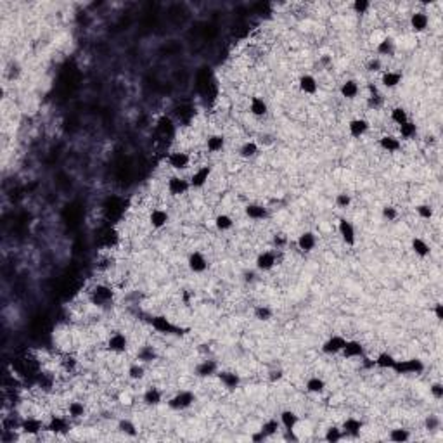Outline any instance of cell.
Returning a JSON list of instances; mask_svg holds the SVG:
<instances>
[{"instance_id": "50", "label": "cell", "mask_w": 443, "mask_h": 443, "mask_svg": "<svg viewBox=\"0 0 443 443\" xmlns=\"http://www.w3.org/2000/svg\"><path fill=\"white\" fill-rule=\"evenodd\" d=\"M334 203H336V206H338V208L345 209V208H348V206L351 204V196H350L348 192H339V194H336Z\"/></svg>"}, {"instance_id": "38", "label": "cell", "mask_w": 443, "mask_h": 443, "mask_svg": "<svg viewBox=\"0 0 443 443\" xmlns=\"http://www.w3.org/2000/svg\"><path fill=\"white\" fill-rule=\"evenodd\" d=\"M118 431L123 433L125 436H132V438H135L137 434H139L137 426L133 424V421H130V419H120V422H118Z\"/></svg>"}, {"instance_id": "21", "label": "cell", "mask_w": 443, "mask_h": 443, "mask_svg": "<svg viewBox=\"0 0 443 443\" xmlns=\"http://www.w3.org/2000/svg\"><path fill=\"white\" fill-rule=\"evenodd\" d=\"M168 222H170V215H168L166 209L156 208V209H152L151 215H149V224H151V227L156 229V231L166 227Z\"/></svg>"}, {"instance_id": "23", "label": "cell", "mask_w": 443, "mask_h": 443, "mask_svg": "<svg viewBox=\"0 0 443 443\" xmlns=\"http://www.w3.org/2000/svg\"><path fill=\"white\" fill-rule=\"evenodd\" d=\"M279 422H281V426L284 429H296L298 422H300V415L295 410H291V408H286L279 415Z\"/></svg>"}, {"instance_id": "11", "label": "cell", "mask_w": 443, "mask_h": 443, "mask_svg": "<svg viewBox=\"0 0 443 443\" xmlns=\"http://www.w3.org/2000/svg\"><path fill=\"white\" fill-rule=\"evenodd\" d=\"M296 246H298V250H300L301 253H312V251L315 250V246H317V236L312 231L301 232V234L298 236V239H296Z\"/></svg>"}, {"instance_id": "57", "label": "cell", "mask_w": 443, "mask_h": 443, "mask_svg": "<svg viewBox=\"0 0 443 443\" xmlns=\"http://www.w3.org/2000/svg\"><path fill=\"white\" fill-rule=\"evenodd\" d=\"M282 377H284V372H282L281 369L270 370V372H269V381H270V383H277V381H281Z\"/></svg>"}, {"instance_id": "9", "label": "cell", "mask_w": 443, "mask_h": 443, "mask_svg": "<svg viewBox=\"0 0 443 443\" xmlns=\"http://www.w3.org/2000/svg\"><path fill=\"white\" fill-rule=\"evenodd\" d=\"M187 267H189L190 272L194 274H203L206 269H208V260L201 251H192L187 258Z\"/></svg>"}, {"instance_id": "35", "label": "cell", "mask_w": 443, "mask_h": 443, "mask_svg": "<svg viewBox=\"0 0 443 443\" xmlns=\"http://www.w3.org/2000/svg\"><path fill=\"white\" fill-rule=\"evenodd\" d=\"M396 358L393 357L391 353H388V351H381L379 355H377L376 358H374V364H376V367L379 369H393V365H395Z\"/></svg>"}, {"instance_id": "1", "label": "cell", "mask_w": 443, "mask_h": 443, "mask_svg": "<svg viewBox=\"0 0 443 443\" xmlns=\"http://www.w3.org/2000/svg\"><path fill=\"white\" fill-rule=\"evenodd\" d=\"M393 372L398 374V376H417L424 370V362L421 358H407V360H398L396 358L395 365H393Z\"/></svg>"}, {"instance_id": "28", "label": "cell", "mask_w": 443, "mask_h": 443, "mask_svg": "<svg viewBox=\"0 0 443 443\" xmlns=\"http://www.w3.org/2000/svg\"><path fill=\"white\" fill-rule=\"evenodd\" d=\"M379 147L386 152H396L402 149V140L395 135H383L379 139Z\"/></svg>"}, {"instance_id": "52", "label": "cell", "mask_w": 443, "mask_h": 443, "mask_svg": "<svg viewBox=\"0 0 443 443\" xmlns=\"http://www.w3.org/2000/svg\"><path fill=\"white\" fill-rule=\"evenodd\" d=\"M365 70H367L369 73H379V71L383 70V63H381L379 57H372V59H369L367 64H365Z\"/></svg>"}, {"instance_id": "53", "label": "cell", "mask_w": 443, "mask_h": 443, "mask_svg": "<svg viewBox=\"0 0 443 443\" xmlns=\"http://www.w3.org/2000/svg\"><path fill=\"white\" fill-rule=\"evenodd\" d=\"M351 9L357 14H365L370 9V2L369 0H355V2L351 4Z\"/></svg>"}, {"instance_id": "43", "label": "cell", "mask_w": 443, "mask_h": 443, "mask_svg": "<svg viewBox=\"0 0 443 443\" xmlns=\"http://www.w3.org/2000/svg\"><path fill=\"white\" fill-rule=\"evenodd\" d=\"M389 118H391V121L395 125H403L405 121H408V114H407V109L402 108V106H396V108L391 109V113H389Z\"/></svg>"}, {"instance_id": "30", "label": "cell", "mask_w": 443, "mask_h": 443, "mask_svg": "<svg viewBox=\"0 0 443 443\" xmlns=\"http://www.w3.org/2000/svg\"><path fill=\"white\" fill-rule=\"evenodd\" d=\"M142 402L147 407H158L163 402V393L158 388H147L142 395Z\"/></svg>"}, {"instance_id": "2", "label": "cell", "mask_w": 443, "mask_h": 443, "mask_svg": "<svg viewBox=\"0 0 443 443\" xmlns=\"http://www.w3.org/2000/svg\"><path fill=\"white\" fill-rule=\"evenodd\" d=\"M196 402V395H194L192 391H187V389H182V391L175 393L173 396H171L170 400H168V407L171 408V410H185V408H189L192 403Z\"/></svg>"}, {"instance_id": "10", "label": "cell", "mask_w": 443, "mask_h": 443, "mask_svg": "<svg viewBox=\"0 0 443 443\" xmlns=\"http://www.w3.org/2000/svg\"><path fill=\"white\" fill-rule=\"evenodd\" d=\"M19 429L25 434H30V436H37L42 431L45 429V424L40 421L38 417H25L19 424Z\"/></svg>"}, {"instance_id": "3", "label": "cell", "mask_w": 443, "mask_h": 443, "mask_svg": "<svg viewBox=\"0 0 443 443\" xmlns=\"http://www.w3.org/2000/svg\"><path fill=\"white\" fill-rule=\"evenodd\" d=\"M338 232L341 236V241L346 244V246H355L357 243V232H355V227L350 220L341 218L338 222Z\"/></svg>"}, {"instance_id": "42", "label": "cell", "mask_w": 443, "mask_h": 443, "mask_svg": "<svg viewBox=\"0 0 443 443\" xmlns=\"http://www.w3.org/2000/svg\"><path fill=\"white\" fill-rule=\"evenodd\" d=\"M279 429H281V422H279L277 419H267V421L262 424V433L265 434L267 438L276 436V434L279 433Z\"/></svg>"}, {"instance_id": "36", "label": "cell", "mask_w": 443, "mask_h": 443, "mask_svg": "<svg viewBox=\"0 0 443 443\" xmlns=\"http://www.w3.org/2000/svg\"><path fill=\"white\" fill-rule=\"evenodd\" d=\"M398 133H400L398 139H403V140L414 139V137L417 135V125H415L414 121L408 120V121H405V123L398 127Z\"/></svg>"}, {"instance_id": "31", "label": "cell", "mask_w": 443, "mask_h": 443, "mask_svg": "<svg viewBox=\"0 0 443 443\" xmlns=\"http://www.w3.org/2000/svg\"><path fill=\"white\" fill-rule=\"evenodd\" d=\"M305 388H307V391L312 393V395H320V393L326 391V381H324L322 377H319V376H312V377H308V379H307Z\"/></svg>"}, {"instance_id": "40", "label": "cell", "mask_w": 443, "mask_h": 443, "mask_svg": "<svg viewBox=\"0 0 443 443\" xmlns=\"http://www.w3.org/2000/svg\"><path fill=\"white\" fill-rule=\"evenodd\" d=\"M388 438L393 443H405L410 440V431L405 429V427H395V429L389 431Z\"/></svg>"}, {"instance_id": "15", "label": "cell", "mask_w": 443, "mask_h": 443, "mask_svg": "<svg viewBox=\"0 0 443 443\" xmlns=\"http://www.w3.org/2000/svg\"><path fill=\"white\" fill-rule=\"evenodd\" d=\"M151 326L152 329L161 332V334H173V332L178 331L177 327L171 324V320L165 315H154L151 319Z\"/></svg>"}, {"instance_id": "24", "label": "cell", "mask_w": 443, "mask_h": 443, "mask_svg": "<svg viewBox=\"0 0 443 443\" xmlns=\"http://www.w3.org/2000/svg\"><path fill=\"white\" fill-rule=\"evenodd\" d=\"M244 213H246L248 218L251 220H265L269 218V209L265 208L263 204H258V203H250L244 208Z\"/></svg>"}, {"instance_id": "8", "label": "cell", "mask_w": 443, "mask_h": 443, "mask_svg": "<svg viewBox=\"0 0 443 443\" xmlns=\"http://www.w3.org/2000/svg\"><path fill=\"white\" fill-rule=\"evenodd\" d=\"M257 269L260 272H270L274 267L277 265V255L276 251H263L257 257V262H255Z\"/></svg>"}, {"instance_id": "20", "label": "cell", "mask_w": 443, "mask_h": 443, "mask_svg": "<svg viewBox=\"0 0 443 443\" xmlns=\"http://www.w3.org/2000/svg\"><path fill=\"white\" fill-rule=\"evenodd\" d=\"M341 355L345 358H362L365 355L364 345L360 341H355V339H346V345L343 348Z\"/></svg>"}, {"instance_id": "54", "label": "cell", "mask_w": 443, "mask_h": 443, "mask_svg": "<svg viewBox=\"0 0 443 443\" xmlns=\"http://www.w3.org/2000/svg\"><path fill=\"white\" fill-rule=\"evenodd\" d=\"M383 102H384V99L381 94H370L367 97V106L370 109H379L381 106H383Z\"/></svg>"}, {"instance_id": "33", "label": "cell", "mask_w": 443, "mask_h": 443, "mask_svg": "<svg viewBox=\"0 0 443 443\" xmlns=\"http://www.w3.org/2000/svg\"><path fill=\"white\" fill-rule=\"evenodd\" d=\"M206 147L209 152H220L225 147V135L222 133H213L206 139Z\"/></svg>"}, {"instance_id": "55", "label": "cell", "mask_w": 443, "mask_h": 443, "mask_svg": "<svg viewBox=\"0 0 443 443\" xmlns=\"http://www.w3.org/2000/svg\"><path fill=\"white\" fill-rule=\"evenodd\" d=\"M424 426H426V429H429V431H436V429H440L441 421L438 415H427L426 421H424Z\"/></svg>"}, {"instance_id": "56", "label": "cell", "mask_w": 443, "mask_h": 443, "mask_svg": "<svg viewBox=\"0 0 443 443\" xmlns=\"http://www.w3.org/2000/svg\"><path fill=\"white\" fill-rule=\"evenodd\" d=\"M429 393L433 395L434 400H441L443 398V384L441 383H433L429 386Z\"/></svg>"}, {"instance_id": "27", "label": "cell", "mask_w": 443, "mask_h": 443, "mask_svg": "<svg viewBox=\"0 0 443 443\" xmlns=\"http://www.w3.org/2000/svg\"><path fill=\"white\" fill-rule=\"evenodd\" d=\"M358 92H360V87H358V83L355 82V80H346V82H343L341 87H339L341 97L348 99V101H353L358 95Z\"/></svg>"}, {"instance_id": "44", "label": "cell", "mask_w": 443, "mask_h": 443, "mask_svg": "<svg viewBox=\"0 0 443 443\" xmlns=\"http://www.w3.org/2000/svg\"><path fill=\"white\" fill-rule=\"evenodd\" d=\"M343 429L339 426H329L326 429V434H324V440L327 443H338L343 440Z\"/></svg>"}, {"instance_id": "46", "label": "cell", "mask_w": 443, "mask_h": 443, "mask_svg": "<svg viewBox=\"0 0 443 443\" xmlns=\"http://www.w3.org/2000/svg\"><path fill=\"white\" fill-rule=\"evenodd\" d=\"M85 412L87 408L82 402H71L70 405H68V414H70L71 419H82L83 415H85Z\"/></svg>"}, {"instance_id": "37", "label": "cell", "mask_w": 443, "mask_h": 443, "mask_svg": "<svg viewBox=\"0 0 443 443\" xmlns=\"http://www.w3.org/2000/svg\"><path fill=\"white\" fill-rule=\"evenodd\" d=\"M215 227H216V231H220V232H227L234 227V220H232V216L227 215V213H220V215H216V218H215Z\"/></svg>"}, {"instance_id": "59", "label": "cell", "mask_w": 443, "mask_h": 443, "mask_svg": "<svg viewBox=\"0 0 443 443\" xmlns=\"http://www.w3.org/2000/svg\"><path fill=\"white\" fill-rule=\"evenodd\" d=\"M434 317H436V320H443V305L441 303L434 305Z\"/></svg>"}, {"instance_id": "12", "label": "cell", "mask_w": 443, "mask_h": 443, "mask_svg": "<svg viewBox=\"0 0 443 443\" xmlns=\"http://www.w3.org/2000/svg\"><path fill=\"white\" fill-rule=\"evenodd\" d=\"M408 25H410V30L414 33H422L427 30V26H429V16H427V13H424V11H417V13H414L410 16V19H408Z\"/></svg>"}, {"instance_id": "22", "label": "cell", "mask_w": 443, "mask_h": 443, "mask_svg": "<svg viewBox=\"0 0 443 443\" xmlns=\"http://www.w3.org/2000/svg\"><path fill=\"white\" fill-rule=\"evenodd\" d=\"M298 87L307 95H315L317 90H319V83H317L314 75H301L300 80H298Z\"/></svg>"}, {"instance_id": "17", "label": "cell", "mask_w": 443, "mask_h": 443, "mask_svg": "<svg viewBox=\"0 0 443 443\" xmlns=\"http://www.w3.org/2000/svg\"><path fill=\"white\" fill-rule=\"evenodd\" d=\"M370 128V123L365 118H353V120L348 123V133L353 139H360V137H364L365 133L369 132Z\"/></svg>"}, {"instance_id": "51", "label": "cell", "mask_w": 443, "mask_h": 443, "mask_svg": "<svg viewBox=\"0 0 443 443\" xmlns=\"http://www.w3.org/2000/svg\"><path fill=\"white\" fill-rule=\"evenodd\" d=\"M381 215H383L384 220L395 222L396 218H398V209H396L395 206H384V208L381 209Z\"/></svg>"}, {"instance_id": "39", "label": "cell", "mask_w": 443, "mask_h": 443, "mask_svg": "<svg viewBox=\"0 0 443 443\" xmlns=\"http://www.w3.org/2000/svg\"><path fill=\"white\" fill-rule=\"evenodd\" d=\"M253 315L258 322H269L274 317V310L270 307H267V305H258V307H255Z\"/></svg>"}, {"instance_id": "19", "label": "cell", "mask_w": 443, "mask_h": 443, "mask_svg": "<svg viewBox=\"0 0 443 443\" xmlns=\"http://www.w3.org/2000/svg\"><path fill=\"white\" fill-rule=\"evenodd\" d=\"M362 427H364V422H362L360 419H357V417H346L345 421H343V424H341L343 434L351 436V438L360 436Z\"/></svg>"}, {"instance_id": "6", "label": "cell", "mask_w": 443, "mask_h": 443, "mask_svg": "<svg viewBox=\"0 0 443 443\" xmlns=\"http://www.w3.org/2000/svg\"><path fill=\"white\" fill-rule=\"evenodd\" d=\"M345 345H346V338H345V336L334 334V336H331L327 341H324L322 353H326V355H338V353H341V351H343Z\"/></svg>"}, {"instance_id": "60", "label": "cell", "mask_w": 443, "mask_h": 443, "mask_svg": "<svg viewBox=\"0 0 443 443\" xmlns=\"http://www.w3.org/2000/svg\"><path fill=\"white\" fill-rule=\"evenodd\" d=\"M251 440H253L255 443H258V441H265V440H267V436L262 433V429H260L258 433H255L253 436H251Z\"/></svg>"}, {"instance_id": "47", "label": "cell", "mask_w": 443, "mask_h": 443, "mask_svg": "<svg viewBox=\"0 0 443 443\" xmlns=\"http://www.w3.org/2000/svg\"><path fill=\"white\" fill-rule=\"evenodd\" d=\"M146 376V367L142 364H132L128 367V377L132 381H140Z\"/></svg>"}, {"instance_id": "29", "label": "cell", "mask_w": 443, "mask_h": 443, "mask_svg": "<svg viewBox=\"0 0 443 443\" xmlns=\"http://www.w3.org/2000/svg\"><path fill=\"white\" fill-rule=\"evenodd\" d=\"M250 113L257 118L265 116V114L269 113V104H267L262 97L255 95V97H251V101H250Z\"/></svg>"}, {"instance_id": "48", "label": "cell", "mask_w": 443, "mask_h": 443, "mask_svg": "<svg viewBox=\"0 0 443 443\" xmlns=\"http://www.w3.org/2000/svg\"><path fill=\"white\" fill-rule=\"evenodd\" d=\"M415 211H417L419 218H422V220H431L434 215V209L431 204H417L415 206Z\"/></svg>"}, {"instance_id": "32", "label": "cell", "mask_w": 443, "mask_h": 443, "mask_svg": "<svg viewBox=\"0 0 443 443\" xmlns=\"http://www.w3.org/2000/svg\"><path fill=\"white\" fill-rule=\"evenodd\" d=\"M410 248H412V251H414L415 255H417L419 258H426V257H429V253H431V248H429V244L426 243L424 239H421V238H414L410 241Z\"/></svg>"}, {"instance_id": "7", "label": "cell", "mask_w": 443, "mask_h": 443, "mask_svg": "<svg viewBox=\"0 0 443 443\" xmlns=\"http://www.w3.org/2000/svg\"><path fill=\"white\" fill-rule=\"evenodd\" d=\"M211 171H213L211 166H208V165L199 166L192 175H190V178H189L190 187H192V189H201V187H204L206 184H208L209 177H211Z\"/></svg>"}, {"instance_id": "16", "label": "cell", "mask_w": 443, "mask_h": 443, "mask_svg": "<svg viewBox=\"0 0 443 443\" xmlns=\"http://www.w3.org/2000/svg\"><path fill=\"white\" fill-rule=\"evenodd\" d=\"M70 421H68L66 417H61V415H52L51 421L47 422V426H45V431H51V433L54 434H64L70 431Z\"/></svg>"}, {"instance_id": "18", "label": "cell", "mask_w": 443, "mask_h": 443, "mask_svg": "<svg viewBox=\"0 0 443 443\" xmlns=\"http://www.w3.org/2000/svg\"><path fill=\"white\" fill-rule=\"evenodd\" d=\"M216 377H218L220 383L224 384V386L227 388V389H231V391L238 389L239 384H241L239 374L232 372V370H218V372H216Z\"/></svg>"}, {"instance_id": "5", "label": "cell", "mask_w": 443, "mask_h": 443, "mask_svg": "<svg viewBox=\"0 0 443 443\" xmlns=\"http://www.w3.org/2000/svg\"><path fill=\"white\" fill-rule=\"evenodd\" d=\"M113 298H114L113 288H109V286H106V284L95 286V288L92 289V295H90V300H92L95 305L109 303V301H113Z\"/></svg>"}, {"instance_id": "25", "label": "cell", "mask_w": 443, "mask_h": 443, "mask_svg": "<svg viewBox=\"0 0 443 443\" xmlns=\"http://www.w3.org/2000/svg\"><path fill=\"white\" fill-rule=\"evenodd\" d=\"M402 78L403 75L400 73V71H384V73L381 75V85L389 90L396 89V87L402 83Z\"/></svg>"}, {"instance_id": "4", "label": "cell", "mask_w": 443, "mask_h": 443, "mask_svg": "<svg viewBox=\"0 0 443 443\" xmlns=\"http://www.w3.org/2000/svg\"><path fill=\"white\" fill-rule=\"evenodd\" d=\"M189 189H192V187H190V182L185 180V178L178 177V175L168 178V192L171 196H184L185 192H189Z\"/></svg>"}, {"instance_id": "13", "label": "cell", "mask_w": 443, "mask_h": 443, "mask_svg": "<svg viewBox=\"0 0 443 443\" xmlns=\"http://www.w3.org/2000/svg\"><path fill=\"white\" fill-rule=\"evenodd\" d=\"M108 350L113 353H123L128 350V338L123 332H114L108 339Z\"/></svg>"}, {"instance_id": "34", "label": "cell", "mask_w": 443, "mask_h": 443, "mask_svg": "<svg viewBox=\"0 0 443 443\" xmlns=\"http://www.w3.org/2000/svg\"><path fill=\"white\" fill-rule=\"evenodd\" d=\"M258 152H260V147H258V144L255 142V140H246V142H244L243 146L239 147V156L243 159L255 158Z\"/></svg>"}, {"instance_id": "45", "label": "cell", "mask_w": 443, "mask_h": 443, "mask_svg": "<svg viewBox=\"0 0 443 443\" xmlns=\"http://www.w3.org/2000/svg\"><path fill=\"white\" fill-rule=\"evenodd\" d=\"M137 358H139L140 362H152L158 358V351H156L154 346H142V348L139 350V353H137Z\"/></svg>"}, {"instance_id": "41", "label": "cell", "mask_w": 443, "mask_h": 443, "mask_svg": "<svg viewBox=\"0 0 443 443\" xmlns=\"http://www.w3.org/2000/svg\"><path fill=\"white\" fill-rule=\"evenodd\" d=\"M376 52L379 56H393V52H395V42H393V38L389 37L383 38V40L376 45Z\"/></svg>"}, {"instance_id": "58", "label": "cell", "mask_w": 443, "mask_h": 443, "mask_svg": "<svg viewBox=\"0 0 443 443\" xmlns=\"http://www.w3.org/2000/svg\"><path fill=\"white\" fill-rule=\"evenodd\" d=\"M286 243H288V238H286L284 234H276V236H274V244H276L277 248H282Z\"/></svg>"}, {"instance_id": "14", "label": "cell", "mask_w": 443, "mask_h": 443, "mask_svg": "<svg viewBox=\"0 0 443 443\" xmlns=\"http://www.w3.org/2000/svg\"><path fill=\"white\" fill-rule=\"evenodd\" d=\"M168 165L177 171L185 170L190 165V156L184 151H173L168 154Z\"/></svg>"}, {"instance_id": "26", "label": "cell", "mask_w": 443, "mask_h": 443, "mask_svg": "<svg viewBox=\"0 0 443 443\" xmlns=\"http://www.w3.org/2000/svg\"><path fill=\"white\" fill-rule=\"evenodd\" d=\"M218 372V364L215 360H203L196 367V376L197 377H213Z\"/></svg>"}, {"instance_id": "49", "label": "cell", "mask_w": 443, "mask_h": 443, "mask_svg": "<svg viewBox=\"0 0 443 443\" xmlns=\"http://www.w3.org/2000/svg\"><path fill=\"white\" fill-rule=\"evenodd\" d=\"M61 365H63V369L66 370V372H73L76 365H78V360H76L73 355H64L63 360H61Z\"/></svg>"}]
</instances>
